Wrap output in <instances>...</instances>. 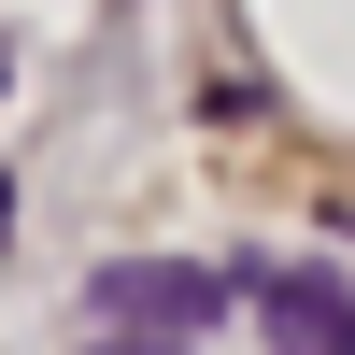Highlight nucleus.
Segmentation results:
<instances>
[{
  "mask_svg": "<svg viewBox=\"0 0 355 355\" xmlns=\"http://www.w3.org/2000/svg\"><path fill=\"white\" fill-rule=\"evenodd\" d=\"M100 327H157V341H185V327H214L227 299H242V270H185V256H114L100 284Z\"/></svg>",
  "mask_w": 355,
  "mask_h": 355,
  "instance_id": "nucleus-1",
  "label": "nucleus"
},
{
  "mask_svg": "<svg viewBox=\"0 0 355 355\" xmlns=\"http://www.w3.org/2000/svg\"><path fill=\"white\" fill-rule=\"evenodd\" d=\"M242 299L284 355H355V284L341 270H242Z\"/></svg>",
  "mask_w": 355,
  "mask_h": 355,
  "instance_id": "nucleus-2",
  "label": "nucleus"
},
{
  "mask_svg": "<svg viewBox=\"0 0 355 355\" xmlns=\"http://www.w3.org/2000/svg\"><path fill=\"white\" fill-rule=\"evenodd\" d=\"M327 227H341V242H355V199H341V214H327Z\"/></svg>",
  "mask_w": 355,
  "mask_h": 355,
  "instance_id": "nucleus-3",
  "label": "nucleus"
},
{
  "mask_svg": "<svg viewBox=\"0 0 355 355\" xmlns=\"http://www.w3.org/2000/svg\"><path fill=\"white\" fill-rule=\"evenodd\" d=\"M0 227H15V185H0Z\"/></svg>",
  "mask_w": 355,
  "mask_h": 355,
  "instance_id": "nucleus-4",
  "label": "nucleus"
}]
</instances>
